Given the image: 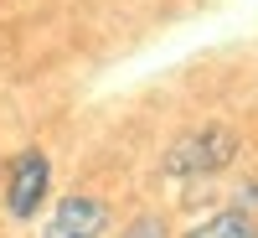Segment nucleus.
Listing matches in <instances>:
<instances>
[{"label":"nucleus","instance_id":"5","mask_svg":"<svg viewBox=\"0 0 258 238\" xmlns=\"http://www.w3.org/2000/svg\"><path fill=\"white\" fill-rule=\"evenodd\" d=\"M124 238H165V223H160V218H140Z\"/></svg>","mask_w":258,"mask_h":238},{"label":"nucleus","instance_id":"2","mask_svg":"<svg viewBox=\"0 0 258 238\" xmlns=\"http://www.w3.org/2000/svg\"><path fill=\"white\" fill-rule=\"evenodd\" d=\"M47 181H52V166L41 150H21V156H11V171H6V207L11 218H36L41 197H47Z\"/></svg>","mask_w":258,"mask_h":238},{"label":"nucleus","instance_id":"1","mask_svg":"<svg viewBox=\"0 0 258 238\" xmlns=\"http://www.w3.org/2000/svg\"><path fill=\"white\" fill-rule=\"evenodd\" d=\"M232 156H238V135L222 129V124H207V129H197V135L170 145L165 171L170 176H212V171L232 166Z\"/></svg>","mask_w":258,"mask_h":238},{"label":"nucleus","instance_id":"4","mask_svg":"<svg viewBox=\"0 0 258 238\" xmlns=\"http://www.w3.org/2000/svg\"><path fill=\"white\" fill-rule=\"evenodd\" d=\"M186 238H258V223L248 218V212H217L212 223L191 228Z\"/></svg>","mask_w":258,"mask_h":238},{"label":"nucleus","instance_id":"3","mask_svg":"<svg viewBox=\"0 0 258 238\" xmlns=\"http://www.w3.org/2000/svg\"><path fill=\"white\" fill-rule=\"evenodd\" d=\"M109 223V207L98 197H62L57 218L47 223L41 238H98V228Z\"/></svg>","mask_w":258,"mask_h":238}]
</instances>
